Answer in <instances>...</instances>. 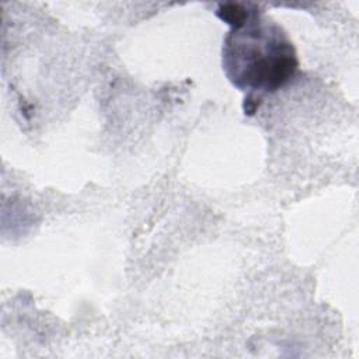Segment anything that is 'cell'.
<instances>
[{
  "label": "cell",
  "mask_w": 359,
  "mask_h": 359,
  "mask_svg": "<svg viewBox=\"0 0 359 359\" xmlns=\"http://www.w3.org/2000/svg\"><path fill=\"white\" fill-rule=\"evenodd\" d=\"M299 67L293 43L275 22L255 13L233 28L223 43V69L245 101H257L266 93L286 86Z\"/></svg>",
  "instance_id": "cell-1"
}]
</instances>
